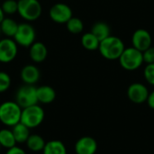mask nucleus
Returning <instances> with one entry per match:
<instances>
[{"mask_svg":"<svg viewBox=\"0 0 154 154\" xmlns=\"http://www.w3.org/2000/svg\"><path fill=\"white\" fill-rule=\"evenodd\" d=\"M51 19L57 23H66L72 16L71 8L64 3H57L53 5L49 12Z\"/></svg>","mask_w":154,"mask_h":154,"instance_id":"8","label":"nucleus"},{"mask_svg":"<svg viewBox=\"0 0 154 154\" xmlns=\"http://www.w3.org/2000/svg\"><path fill=\"white\" fill-rule=\"evenodd\" d=\"M152 39L151 33L145 29H137L134 31L132 36V44L133 47L138 51L143 52L148 48L152 46Z\"/></svg>","mask_w":154,"mask_h":154,"instance_id":"11","label":"nucleus"},{"mask_svg":"<svg viewBox=\"0 0 154 154\" xmlns=\"http://www.w3.org/2000/svg\"><path fill=\"white\" fill-rule=\"evenodd\" d=\"M42 5L38 0H18L17 13L25 21L37 20L42 14Z\"/></svg>","mask_w":154,"mask_h":154,"instance_id":"5","label":"nucleus"},{"mask_svg":"<svg viewBox=\"0 0 154 154\" xmlns=\"http://www.w3.org/2000/svg\"><path fill=\"white\" fill-rule=\"evenodd\" d=\"M17 43L11 38L0 40V62L9 63L13 61L17 55Z\"/></svg>","mask_w":154,"mask_h":154,"instance_id":"9","label":"nucleus"},{"mask_svg":"<svg viewBox=\"0 0 154 154\" xmlns=\"http://www.w3.org/2000/svg\"><path fill=\"white\" fill-rule=\"evenodd\" d=\"M125 49L123 41L114 35H110L99 43L98 51L103 58L108 60H118Z\"/></svg>","mask_w":154,"mask_h":154,"instance_id":"1","label":"nucleus"},{"mask_svg":"<svg viewBox=\"0 0 154 154\" xmlns=\"http://www.w3.org/2000/svg\"><path fill=\"white\" fill-rule=\"evenodd\" d=\"M150 92L147 87L142 83L135 82L127 88V97L134 104H143L147 101Z\"/></svg>","mask_w":154,"mask_h":154,"instance_id":"10","label":"nucleus"},{"mask_svg":"<svg viewBox=\"0 0 154 154\" xmlns=\"http://www.w3.org/2000/svg\"><path fill=\"white\" fill-rule=\"evenodd\" d=\"M11 86L10 76L4 71H0V93L5 92Z\"/></svg>","mask_w":154,"mask_h":154,"instance_id":"25","label":"nucleus"},{"mask_svg":"<svg viewBox=\"0 0 154 154\" xmlns=\"http://www.w3.org/2000/svg\"><path fill=\"white\" fill-rule=\"evenodd\" d=\"M1 147H2V146H1V144H0V150H1Z\"/></svg>","mask_w":154,"mask_h":154,"instance_id":"32","label":"nucleus"},{"mask_svg":"<svg viewBox=\"0 0 154 154\" xmlns=\"http://www.w3.org/2000/svg\"><path fill=\"white\" fill-rule=\"evenodd\" d=\"M22 80L24 82V84L27 85H34L38 80L40 79V70L39 69L34 65H25L22 69L20 73Z\"/></svg>","mask_w":154,"mask_h":154,"instance_id":"13","label":"nucleus"},{"mask_svg":"<svg viewBox=\"0 0 154 154\" xmlns=\"http://www.w3.org/2000/svg\"><path fill=\"white\" fill-rule=\"evenodd\" d=\"M1 32H1V28H0V33H1Z\"/></svg>","mask_w":154,"mask_h":154,"instance_id":"31","label":"nucleus"},{"mask_svg":"<svg viewBox=\"0 0 154 154\" xmlns=\"http://www.w3.org/2000/svg\"><path fill=\"white\" fill-rule=\"evenodd\" d=\"M44 119V110L38 105H33L22 109L20 122L29 129L39 126Z\"/></svg>","mask_w":154,"mask_h":154,"instance_id":"4","label":"nucleus"},{"mask_svg":"<svg viewBox=\"0 0 154 154\" xmlns=\"http://www.w3.org/2000/svg\"><path fill=\"white\" fill-rule=\"evenodd\" d=\"M145 80L152 86H154V63L147 64L143 70Z\"/></svg>","mask_w":154,"mask_h":154,"instance_id":"26","label":"nucleus"},{"mask_svg":"<svg viewBox=\"0 0 154 154\" xmlns=\"http://www.w3.org/2000/svg\"><path fill=\"white\" fill-rule=\"evenodd\" d=\"M4 14H13L17 12L18 9V1L15 0H5L1 5Z\"/></svg>","mask_w":154,"mask_h":154,"instance_id":"24","label":"nucleus"},{"mask_svg":"<svg viewBox=\"0 0 154 154\" xmlns=\"http://www.w3.org/2000/svg\"><path fill=\"white\" fill-rule=\"evenodd\" d=\"M38 103L50 104L54 101L56 97L55 90L50 86H42L36 88Z\"/></svg>","mask_w":154,"mask_h":154,"instance_id":"15","label":"nucleus"},{"mask_svg":"<svg viewBox=\"0 0 154 154\" xmlns=\"http://www.w3.org/2000/svg\"><path fill=\"white\" fill-rule=\"evenodd\" d=\"M0 28L1 32L3 34L7 36V38H14L17 28H18V23L12 18H4V20L0 23Z\"/></svg>","mask_w":154,"mask_h":154,"instance_id":"19","label":"nucleus"},{"mask_svg":"<svg viewBox=\"0 0 154 154\" xmlns=\"http://www.w3.org/2000/svg\"><path fill=\"white\" fill-rule=\"evenodd\" d=\"M36 88L33 85H23L16 92V103L23 109L38 104Z\"/></svg>","mask_w":154,"mask_h":154,"instance_id":"7","label":"nucleus"},{"mask_svg":"<svg viewBox=\"0 0 154 154\" xmlns=\"http://www.w3.org/2000/svg\"><path fill=\"white\" fill-rule=\"evenodd\" d=\"M4 18H5V14H4V12L2 10V7L0 6V23L4 20Z\"/></svg>","mask_w":154,"mask_h":154,"instance_id":"30","label":"nucleus"},{"mask_svg":"<svg viewBox=\"0 0 154 154\" xmlns=\"http://www.w3.org/2000/svg\"><path fill=\"white\" fill-rule=\"evenodd\" d=\"M91 32L101 42L111 35L109 25L105 22H97L91 28Z\"/></svg>","mask_w":154,"mask_h":154,"instance_id":"16","label":"nucleus"},{"mask_svg":"<svg viewBox=\"0 0 154 154\" xmlns=\"http://www.w3.org/2000/svg\"><path fill=\"white\" fill-rule=\"evenodd\" d=\"M5 154H26V153H25V152H24L23 149H21V148H19V147H17V146H14V147H12V148L8 149Z\"/></svg>","mask_w":154,"mask_h":154,"instance_id":"28","label":"nucleus"},{"mask_svg":"<svg viewBox=\"0 0 154 154\" xmlns=\"http://www.w3.org/2000/svg\"><path fill=\"white\" fill-rule=\"evenodd\" d=\"M36 38V32L32 25L27 23H22L18 24L17 31L14 36V42L24 48H29Z\"/></svg>","mask_w":154,"mask_h":154,"instance_id":"6","label":"nucleus"},{"mask_svg":"<svg viewBox=\"0 0 154 154\" xmlns=\"http://www.w3.org/2000/svg\"><path fill=\"white\" fill-rule=\"evenodd\" d=\"M118 60L121 67L129 71L138 69L143 63V52L133 46L125 48Z\"/></svg>","mask_w":154,"mask_h":154,"instance_id":"3","label":"nucleus"},{"mask_svg":"<svg viewBox=\"0 0 154 154\" xmlns=\"http://www.w3.org/2000/svg\"><path fill=\"white\" fill-rule=\"evenodd\" d=\"M22 108L16 102L6 101L0 105V121L7 126H14L21 120Z\"/></svg>","mask_w":154,"mask_h":154,"instance_id":"2","label":"nucleus"},{"mask_svg":"<svg viewBox=\"0 0 154 154\" xmlns=\"http://www.w3.org/2000/svg\"><path fill=\"white\" fill-rule=\"evenodd\" d=\"M27 147L32 152H41L43 150L46 143L44 139L38 134H30L26 141Z\"/></svg>","mask_w":154,"mask_h":154,"instance_id":"21","label":"nucleus"},{"mask_svg":"<svg viewBox=\"0 0 154 154\" xmlns=\"http://www.w3.org/2000/svg\"><path fill=\"white\" fill-rule=\"evenodd\" d=\"M97 151V143L90 136L81 137L75 144V152L77 154H95Z\"/></svg>","mask_w":154,"mask_h":154,"instance_id":"12","label":"nucleus"},{"mask_svg":"<svg viewBox=\"0 0 154 154\" xmlns=\"http://www.w3.org/2000/svg\"><path fill=\"white\" fill-rule=\"evenodd\" d=\"M42 152L43 154H67V149L61 141L53 140L46 143Z\"/></svg>","mask_w":154,"mask_h":154,"instance_id":"18","label":"nucleus"},{"mask_svg":"<svg viewBox=\"0 0 154 154\" xmlns=\"http://www.w3.org/2000/svg\"><path fill=\"white\" fill-rule=\"evenodd\" d=\"M146 102H147V104H148L149 107L154 110V90L152 92V93H150V94H149V96H148V98H147V101H146Z\"/></svg>","mask_w":154,"mask_h":154,"instance_id":"29","label":"nucleus"},{"mask_svg":"<svg viewBox=\"0 0 154 154\" xmlns=\"http://www.w3.org/2000/svg\"><path fill=\"white\" fill-rule=\"evenodd\" d=\"M31 60L35 63H41L44 61L48 55V50L46 46L41 42H34L30 46L29 51Z\"/></svg>","mask_w":154,"mask_h":154,"instance_id":"14","label":"nucleus"},{"mask_svg":"<svg viewBox=\"0 0 154 154\" xmlns=\"http://www.w3.org/2000/svg\"><path fill=\"white\" fill-rule=\"evenodd\" d=\"M65 24L67 26L68 31L73 34H79L84 29V23H83L82 20L78 17L72 16Z\"/></svg>","mask_w":154,"mask_h":154,"instance_id":"23","label":"nucleus"},{"mask_svg":"<svg viewBox=\"0 0 154 154\" xmlns=\"http://www.w3.org/2000/svg\"><path fill=\"white\" fill-rule=\"evenodd\" d=\"M12 132H13V134L14 136L16 143H26L27 139L30 136V129L27 126H25L23 124H22L21 122H19L18 124L13 126Z\"/></svg>","mask_w":154,"mask_h":154,"instance_id":"17","label":"nucleus"},{"mask_svg":"<svg viewBox=\"0 0 154 154\" xmlns=\"http://www.w3.org/2000/svg\"><path fill=\"white\" fill-rule=\"evenodd\" d=\"M15 143L16 141L14 139L12 130H8V129L0 130V144L2 147L10 149L15 146Z\"/></svg>","mask_w":154,"mask_h":154,"instance_id":"22","label":"nucleus"},{"mask_svg":"<svg viewBox=\"0 0 154 154\" xmlns=\"http://www.w3.org/2000/svg\"><path fill=\"white\" fill-rule=\"evenodd\" d=\"M100 41L91 32L84 33L81 37V44L88 51H96L98 50Z\"/></svg>","mask_w":154,"mask_h":154,"instance_id":"20","label":"nucleus"},{"mask_svg":"<svg viewBox=\"0 0 154 154\" xmlns=\"http://www.w3.org/2000/svg\"><path fill=\"white\" fill-rule=\"evenodd\" d=\"M143 62L147 64H152L154 63V47L151 46L146 51L143 52Z\"/></svg>","mask_w":154,"mask_h":154,"instance_id":"27","label":"nucleus"}]
</instances>
